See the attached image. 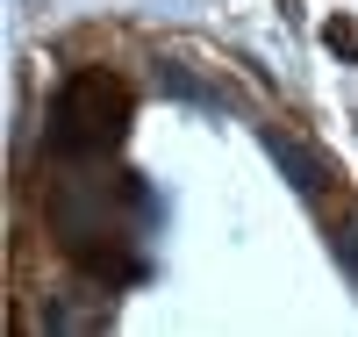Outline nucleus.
Masks as SVG:
<instances>
[{
    "instance_id": "obj_2",
    "label": "nucleus",
    "mask_w": 358,
    "mask_h": 337,
    "mask_svg": "<svg viewBox=\"0 0 358 337\" xmlns=\"http://www.w3.org/2000/svg\"><path fill=\"white\" fill-rule=\"evenodd\" d=\"M265 151H273V158H280V165L294 172V187H301V194H315V187H322V165L308 158V151H294L287 137H265Z\"/></svg>"
},
{
    "instance_id": "obj_3",
    "label": "nucleus",
    "mask_w": 358,
    "mask_h": 337,
    "mask_svg": "<svg viewBox=\"0 0 358 337\" xmlns=\"http://www.w3.org/2000/svg\"><path fill=\"white\" fill-rule=\"evenodd\" d=\"M337 252H344V266L358 273V223H344V230H337Z\"/></svg>"
},
{
    "instance_id": "obj_1",
    "label": "nucleus",
    "mask_w": 358,
    "mask_h": 337,
    "mask_svg": "<svg viewBox=\"0 0 358 337\" xmlns=\"http://www.w3.org/2000/svg\"><path fill=\"white\" fill-rule=\"evenodd\" d=\"M122 122H129L122 79L79 72V79L65 86V101H57V144H65V151H108L115 137H122Z\"/></svg>"
}]
</instances>
